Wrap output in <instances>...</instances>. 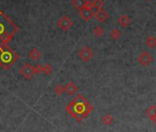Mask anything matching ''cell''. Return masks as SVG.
Instances as JSON below:
<instances>
[{"instance_id":"8fae6325","label":"cell","mask_w":156,"mask_h":132,"mask_svg":"<svg viewBox=\"0 0 156 132\" xmlns=\"http://www.w3.org/2000/svg\"><path fill=\"white\" fill-rule=\"evenodd\" d=\"M42 56L41 51L37 49V48H33L32 50H30V51L29 52V57L32 60V61H38L39 59H41Z\"/></svg>"},{"instance_id":"9a60e30c","label":"cell","mask_w":156,"mask_h":132,"mask_svg":"<svg viewBox=\"0 0 156 132\" xmlns=\"http://www.w3.org/2000/svg\"><path fill=\"white\" fill-rule=\"evenodd\" d=\"M146 114H147V116L151 118V120H152V119L155 117V116H156V106H155V105L151 106L147 109Z\"/></svg>"},{"instance_id":"e0dca14e","label":"cell","mask_w":156,"mask_h":132,"mask_svg":"<svg viewBox=\"0 0 156 132\" xmlns=\"http://www.w3.org/2000/svg\"><path fill=\"white\" fill-rule=\"evenodd\" d=\"M146 45L149 47V48H155L156 47V38L153 37V36H149L146 40Z\"/></svg>"},{"instance_id":"ba28073f","label":"cell","mask_w":156,"mask_h":132,"mask_svg":"<svg viewBox=\"0 0 156 132\" xmlns=\"http://www.w3.org/2000/svg\"><path fill=\"white\" fill-rule=\"evenodd\" d=\"M95 16V13L91 8H84L82 10H80V17L86 21H89L92 19V18Z\"/></svg>"},{"instance_id":"7c38bea8","label":"cell","mask_w":156,"mask_h":132,"mask_svg":"<svg viewBox=\"0 0 156 132\" xmlns=\"http://www.w3.org/2000/svg\"><path fill=\"white\" fill-rule=\"evenodd\" d=\"M87 3V0H73L72 1V5L78 10H82L84 8H86Z\"/></svg>"},{"instance_id":"7a4b0ae2","label":"cell","mask_w":156,"mask_h":132,"mask_svg":"<svg viewBox=\"0 0 156 132\" xmlns=\"http://www.w3.org/2000/svg\"><path fill=\"white\" fill-rule=\"evenodd\" d=\"M19 31L14 21L0 9V48L8 46Z\"/></svg>"},{"instance_id":"d6986e66","label":"cell","mask_w":156,"mask_h":132,"mask_svg":"<svg viewBox=\"0 0 156 132\" xmlns=\"http://www.w3.org/2000/svg\"><path fill=\"white\" fill-rule=\"evenodd\" d=\"M109 35H110V37H111L112 40H119V39L121 37V32H120L119 30L114 29V30H112L110 31V34H109Z\"/></svg>"},{"instance_id":"2e32d148","label":"cell","mask_w":156,"mask_h":132,"mask_svg":"<svg viewBox=\"0 0 156 132\" xmlns=\"http://www.w3.org/2000/svg\"><path fill=\"white\" fill-rule=\"evenodd\" d=\"M102 122L107 126H110L114 122V117L110 114H106L102 117Z\"/></svg>"},{"instance_id":"4fadbf2b","label":"cell","mask_w":156,"mask_h":132,"mask_svg":"<svg viewBox=\"0 0 156 132\" xmlns=\"http://www.w3.org/2000/svg\"><path fill=\"white\" fill-rule=\"evenodd\" d=\"M119 24L122 27V28H127L129 24H130V19L127 16V15H121L118 20Z\"/></svg>"},{"instance_id":"603a6c76","label":"cell","mask_w":156,"mask_h":132,"mask_svg":"<svg viewBox=\"0 0 156 132\" xmlns=\"http://www.w3.org/2000/svg\"><path fill=\"white\" fill-rule=\"evenodd\" d=\"M151 121H153V122L155 123V125H156V116H155V117H154V118H153V119H152Z\"/></svg>"},{"instance_id":"6da1fadb","label":"cell","mask_w":156,"mask_h":132,"mask_svg":"<svg viewBox=\"0 0 156 132\" xmlns=\"http://www.w3.org/2000/svg\"><path fill=\"white\" fill-rule=\"evenodd\" d=\"M93 110L94 106L82 94H78L66 106V111L77 122H82Z\"/></svg>"},{"instance_id":"cb8c5ba5","label":"cell","mask_w":156,"mask_h":132,"mask_svg":"<svg viewBox=\"0 0 156 132\" xmlns=\"http://www.w3.org/2000/svg\"><path fill=\"white\" fill-rule=\"evenodd\" d=\"M147 1H148V0H147Z\"/></svg>"},{"instance_id":"30bf717a","label":"cell","mask_w":156,"mask_h":132,"mask_svg":"<svg viewBox=\"0 0 156 132\" xmlns=\"http://www.w3.org/2000/svg\"><path fill=\"white\" fill-rule=\"evenodd\" d=\"M99 22H104L105 20H107L109 17L108 13L105 10V9H100V10H98L96 13H95V16H94Z\"/></svg>"},{"instance_id":"7402d4cb","label":"cell","mask_w":156,"mask_h":132,"mask_svg":"<svg viewBox=\"0 0 156 132\" xmlns=\"http://www.w3.org/2000/svg\"><path fill=\"white\" fill-rule=\"evenodd\" d=\"M42 68L43 66L41 64H37L34 66V71H35V75H41L42 74Z\"/></svg>"},{"instance_id":"3957f363","label":"cell","mask_w":156,"mask_h":132,"mask_svg":"<svg viewBox=\"0 0 156 132\" xmlns=\"http://www.w3.org/2000/svg\"><path fill=\"white\" fill-rule=\"evenodd\" d=\"M19 58V54L9 45L0 48V66L4 70H9L12 67Z\"/></svg>"},{"instance_id":"8992f818","label":"cell","mask_w":156,"mask_h":132,"mask_svg":"<svg viewBox=\"0 0 156 132\" xmlns=\"http://www.w3.org/2000/svg\"><path fill=\"white\" fill-rule=\"evenodd\" d=\"M78 56H79V58L85 61V62H87L89 61L92 57L94 56V51L89 48V47H84L83 49L80 50V51L78 52Z\"/></svg>"},{"instance_id":"ac0fdd59","label":"cell","mask_w":156,"mask_h":132,"mask_svg":"<svg viewBox=\"0 0 156 132\" xmlns=\"http://www.w3.org/2000/svg\"><path fill=\"white\" fill-rule=\"evenodd\" d=\"M52 72H53V68H52V66L50 63H46L45 65H43L42 74H44L46 75H50Z\"/></svg>"},{"instance_id":"277c9868","label":"cell","mask_w":156,"mask_h":132,"mask_svg":"<svg viewBox=\"0 0 156 132\" xmlns=\"http://www.w3.org/2000/svg\"><path fill=\"white\" fill-rule=\"evenodd\" d=\"M20 74L26 79V80H30L34 75H35V71H34V66H32L30 63H25L22 67L20 70Z\"/></svg>"},{"instance_id":"5b68a950","label":"cell","mask_w":156,"mask_h":132,"mask_svg":"<svg viewBox=\"0 0 156 132\" xmlns=\"http://www.w3.org/2000/svg\"><path fill=\"white\" fill-rule=\"evenodd\" d=\"M73 20L71 19V18L68 17V16H65V15L62 16V17L60 18V19L58 20V23H57L58 27H59L61 30H64V31L70 30V29L73 27Z\"/></svg>"},{"instance_id":"44dd1931","label":"cell","mask_w":156,"mask_h":132,"mask_svg":"<svg viewBox=\"0 0 156 132\" xmlns=\"http://www.w3.org/2000/svg\"><path fill=\"white\" fill-rule=\"evenodd\" d=\"M54 92H55V94H56V95H58V96L62 95V94L65 92V90H64V86H63V85H57L55 86V88H54Z\"/></svg>"},{"instance_id":"52a82bcc","label":"cell","mask_w":156,"mask_h":132,"mask_svg":"<svg viewBox=\"0 0 156 132\" xmlns=\"http://www.w3.org/2000/svg\"><path fill=\"white\" fill-rule=\"evenodd\" d=\"M138 61H139V62H140L141 65H143V66H148V65L151 62L152 57H151V55L149 52H147V51H142V52L140 54V56L138 57Z\"/></svg>"},{"instance_id":"5bb4252c","label":"cell","mask_w":156,"mask_h":132,"mask_svg":"<svg viewBox=\"0 0 156 132\" xmlns=\"http://www.w3.org/2000/svg\"><path fill=\"white\" fill-rule=\"evenodd\" d=\"M104 6V1L103 0H94L93 2H91V9H95L97 11L102 9Z\"/></svg>"},{"instance_id":"9c48e42d","label":"cell","mask_w":156,"mask_h":132,"mask_svg":"<svg viewBox=\"0 0 156 132\" xmlns=\"http://www.w3.org/2000/svg\"><path fill=\"white\" fill-rule=\"evenodd\" d=\"M64 90H65V92H66L68 95L73 96V95H74V94L77 93L78 87H77V85H76L73 81H70V82L64 86Z\"/></svg>"},{"instance_id":"ffe728a7","label":"cell","mask_w":156,"mask_h":132,"mask_svg":"<svg viewBox=\"0 0 156 132\" xmlns=\"http://www.w3.org/2000/svg\"><path fill=\"white\" fill-rule=\"evenodd\" d=\"M93 33H94V35L96 36V37H101V36H103V34H104V29L101 27V26H97L95 29H94V30H93Z\"/></svg>"}]
</instances>
